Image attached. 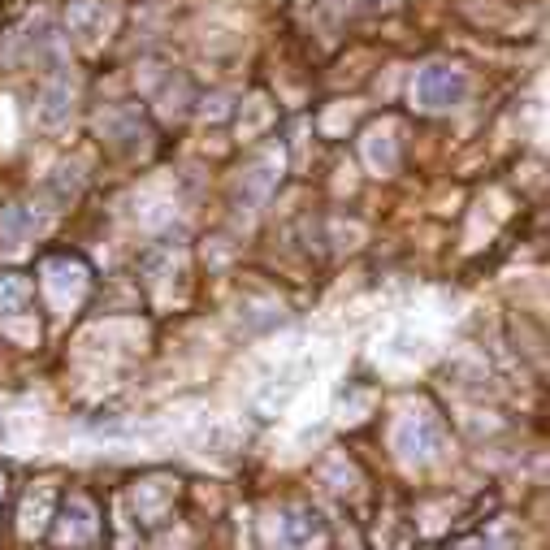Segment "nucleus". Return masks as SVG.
I'll list each match as a JSON object with an SVG mask.
<instances>
[{
    "label": "nucleus",
    "instance_id": "obj_9",
    "mask_svg": "<svg viewBox=\"0 0 550 550\" xmlns=\"http://www.w3.org/2000/svg\"><path fill=\"white\" fill-rule=\"evenodd\" d=\"M360 152H364V165H369L373 174H395L399 169V143H395V130L390 126H373L369 135H364Z\"/></svg>",
    "mask_w": 550,
    "mask_h": 550
},
{
    "label": "nucleus",
    "instance_id": "obj_19",
    "mask_svg": "<svg viewBox=\"0 0 550 550\" xmlns=\"http://www.w3.org/2000/svg\"><path fill=\"white\" fill-rule=\"evenodd\" d=\"M321 477H325V486H330V490H347V486H351V468H347L343 460H330Z\"/></svg>",
    "mask_w": 550,
    "mask_h": 550
},
{
    "label": "nucleus",
    "instance_id": "obj_13",
    "mask_svg": "<svg viewBox=\"0 0 550 550\" xmlns=\"http://www.w3.org/2000/svg\"><path fill=\"white\" fill-rule=\"evenodd\" d=\"M169 499H174V481H165V477H152L135 490V507H139L143 520H161Z\"/></svg>",
    "mask_w": 550,
    "mask_h": 550
},
{
    "label": "nucleus",
    "instance_id": "obj_21",
    "mask_svg": "<svg viewBox=\"0 0 550 550\" xmlns=\"http://www.w3.org/2000/svg\"><path fill=\"white\" fill-rule=\"evenodd\" d=\"M5 330H9L13 338H22V343H35V338H39L35 321H13V317H5Z\"/></svg>",
    "mask_w": 550,
    "mask_h": 550
},
{
    "label": "nucleus",
    "instance_id": "obj_12",
    "mask_svg": "<svg viewBox=\"0 0 550 550\" xmlns=\"http://www.w3.org/2000/svg\"><path fill=\"white\" fill-rule=\"evenodd\" d=\"M278 538H282V542H291V546H308V542H321L325 533H321L317 512H304V507H295V512H286V516H282Z\"/></svg>",
    "mask_w": 550,
    "mask_h": 550
},
{
    "label": "nucleus",
    "instance_id": "obj_15",
    "mask_svg": "<svg viewBox=\"0 0 550 550\" xmlns=\"http://www.w3.org/2000/svg\"><path fill=\"white\" fill-rule=\"evenodd\" d=\"M48 512H52V490L44 486V490H35L31 499L22 503V533L26 538H39V533H44V525H48Z\"/></svg>",
    "mask_w": 550,
    "mask_h": 550
},
{
    "label": "nucleus",
    "instance_id": "obj_7",
    "mask_svg": "<svg viewBox=\"0 0 550 550\" xmlns=\"http://www.w3.org/2000/svg\"><path fill=\"white\" fill-rule=\"evenodd\" d=\"M278 174H282V152H265V156H260V161L239 178V191H234V195H239V200H243L247 208H256V204L273 191Z\"/></svg>",
    "mask_w": 550,
    "mask_h": 550
},
{
    "label": "nucleus",
    "instance_id": "obj_5",
    "mask_svg": "<svg viewBox=\"0 0 550 550\" xmlns=\"http://www.w3.org/2000/svg\"><path fill=\"white\" fill-rule=\"evenodd\" d=\"M65 26H70V35L83 48H100L117 26V9L104 5V0H78V5H70V13H65Z\"/></svg>",
    "mask_w": 550,
    "mask_h": 550
},
{
    "label": "nucleus",
    "instance_id": "obj_8",
    "mask_svg": "<svg viewBox=\"0 0 550 550\" xmlns=\"http://www.w3.org/2000/svg\"><path fill=\"white\" fill-rule=\"evenodd\" d=\"M74 113V78L70 74H57L52 83L44 87V96H39V122L44 126H65Z\"/></svg>",
    "mask_w": 550,
    "mask_h": 550
},
{
    "label": "nucleus",
    "instance_id": "obj_16",
    "mask_svg": "<svg viewBox=\"0 0 550 550\" xmlns=\"http://www.w3.org/2000/svg\"><path fill=\"white\" fill-rule=\"evenodd\" d=\"M31 299V282L18 278V273H0V321L5 317H18Z\"/></svg>",
    "mask_w": 550,
    "mask_h": 550
},
{
    "label": "nucleus",
    "instance_id": "obj_10",
    "mask_svg": "<svg viewBox=\"0 0 550 550\" xmlns=\"http://www.w3.org/2000/svg\"><path fill=\"white\" fill-rule=\"evenodd\" d=\"M96 529H100V520H96V512H91V503H83V499L65 503L61 529H57L61 542H91V538H96Z\"/></svg>",
    "mask_w": 550,
    "mask_h": 550
},
{
    "label": "nucleus",
    "instance_id": "obj_17",
    "mask_svg": "<svg viewBox=\"0 0 550 550\" xmlns=\"http://www.w3.org/2000/svg\"><path fill=\"white\" fill-rule=\"evenodd\" d=\"M273 122V109H269V100L265 96H252L243 104V113H239V135L243 139H252V135H260Z\"/></svg>",
    "mask_w": 550,
    "mask_h": 550
},
{
    "label": "nucleus",
    "instance_id": "obj_4",
    "mask_svg": "<svg viewBox=\"0 0 550 550\" xmlns=\"http://www.w3.org/2000/svg\"><path fill=\"white\" fill-rule=\"evenodd\" d=\"M83 291H87L83 260L57 256V260H48V265H44V295H48V304L57 312H70L78 299H83Z\"/></svg>",
    "mask_w": 550,
    "mask_h": 550
},
{
    "label": "nucleus",
    "instance_id": "obj_22",
    "mask_svg": "<svg viewBox=\"0 0 550 550\" xmlns=\"http://www.w3.org/2000/svg\"><path fill=\"white\" fill-rule=\"evenodd\" d=\"M226 109H230V100L213 96V104H204V117H208V122H217V117H226Z\"/></svg>",
    "mask_w": 550,
    "mask_h": 550
},
{
    "label": "nucleus",
    "instance_id": "obj_11",
    "mask_svg": "<svg viewBox=\"0 0 550 550\" xmlns=\"http://www.w3.org/2000/svg\"><path fill=\"white\" fill-rule=\"evenodd\" d=\"M135 217H139V226H165V221H174V195H169L165 187H148L139 195V204H135Z\"/></svg>",
    "mask_w": 550,
    "mask_h": 550
},
{
    "label": "nucleus",
    "instance_id": "obj_24",
    "mask_svg": "<svg viewBox=\"0 0 550 550\" xmlns=\"http://www.w3.org/2000/svg\"><path fill=\"white\" fill-rule=\"evenodd\" d=\"M382 5H395V0H382Z\"/></svg>",
    "mask_w": 550,
    "mask_h": 550
},
{
    "label": "nucleus",
    "instance_id": "obj_6",
    "mask_svg": "<svg viewBox=\"0 0 550 550\" xmlns=\"http://www.w3.org/2000/svg\"><path fill=\"white\" fill-rule=\"evenodd\" d=\"M39 230H44V217H39L35 208H26V204L5 208V213H0V252L18 256Z\"/></svg>",
    "mask_w": 550,
    "mask_h": 550
},
{
    "label": "nucleus",
    "instance_id": "obj_3",
    "mask_svg": "<svg viewBox=\"0 0 550 550\" xmlns=\"http://www.w3.org/2000/svg\"><path fill=\"white\" fill-rule=\"evenodd\" d=\"M429 351H434V334H429L425 325L399 321V325H390L386 338L373 347V356H377V364H382V369L403 373V369H416V364H425Z\"/></svg>",
    "mask_w": 550,
    "mask_h": 550
},
{
    "label": "nucleus",
    "instance_id": "obj_1",
    "mask_svg": "<svg viewBox=\"0 0 550 550\" xmlns=\"http://www.w3.org/2000/svg\"><path fill=\"white\" fill-rule=\"evenodd\" d=\"M390 447H395L403 468H425L447 455V434L429 408H403L395 429H390Z\"/></svg>",
    "mask_w": 550,
    "mask_h": 550
},
{
    "label": "nucleus",
    "instance_id": "obj_14",
    "mask_svg": "<svg viewBox=\"0 0 550 550\" xmlns=\"http://www.w3.org/2000/svg\"><path fill=\"white\" fill-rule=\"evenodd\" d=\"M39 438V412H9L5 416V442L9 451H31Z\"/></svg>",
    "mask_w": 550,
    "mask_h": 550
},
{
    "label": "nucleus",
    "instance_id": "obj_20",
    "mask_svg": "<svg viewBox=\"0 0 550 550\" xmlns=\"http://www.w3.org/2000/svg\"><path fill=\"white\" fill-rule=\"evenodd\" d=\"M18 139V122H13V100H0V143H9Z\"/></svg>",
    "mask_w": 550,
    "mask_h": 550
},
{
    "label": "nucleus",
    "instance_id": "obj_23",
    "mask_svg": "<svg viewBox=\"0 0 550 550\" xmlns=\"http://www.w3.org/2000/svg\"><path fill=\"white\" fill-rule=\"evenodd\" d=\"M0 494H5V477H0Z\"/></svg>",
    "mask_w": 550,
    "mask_h": 550
},
{
    "label": "nucleus",
    "instance_id": "obj_2",
    "mask_svg": "<svg viewBox=\"0 0 550 550\" xmlns=\"http://www.w3.org/2000/svg\"><path fill=\"white\" fill-rule=\"evenodd\" d=\"M464 96H468V74L451 61H429L412 74V104L425 113L455 109Z\"/></svg>",
    "mask_w": 550,
    "mask_h": 550
},
{
    "label": "nucleus",
    "instance_id": "obj_18",
    "mask_svg": "<svg viewBox=\"0 0 550 550\" xmlns=\"http://www.w3.org/2000/svg\"><path fill=\"white\" fill-rule=\"evenodd\" d=\"M356 109H360V104H334V109L321 117V130H325V135H338V130H347L351 122H356Z\"/></svg>",
    "mask_w": 550,
    "mask_h": 550
}]
</instances>
